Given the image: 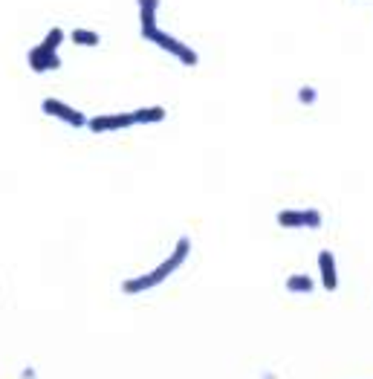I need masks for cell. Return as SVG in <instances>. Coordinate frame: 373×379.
<instances>
[{
	"instance_id": "obj_11",
	"label": "cell",
	"mask_w": 373,
	"mask_h": 379,
	"mask_svg": "<svg viewBox=\"0 0 373 379\" xmlns=\"http://www.w3.org/2000/svg\"><path fill=\"white\" fill-rule=\"evenodd\" d=\"M64 38H67V32H64L61 27H53L50 32L43 35V41H41V44L46 46V50H55V53H58V46L64 44Z\"/></svg>"
},
{
	"instance_id": "obj_2",
	"label": "cell",
	"mask_w": 373,
	"mask_h": 379,
	"mask_svg": "<svg viewBox=\"0 0 373 379\" xmlns=\"http://www.w3.org/2000/svg\"><path fill=\"white\" fill-rule=\"evenodd\" d=\"M168 110L162 105H151V107H136V110H125V113H102L87 119V128L93 133H113V131H128L136 125H156L165 122Z\"/></svg>"
},
{
	"instance_id": "obj_4",
	"label": "cell",
	"mask_w": 373,
	"mask_h": 379,
	"mask_svg": "<svg viewBox=\"0 0 373 379\" xmlns=\"http://www.w3.org/2000/svg\"><path fill=\"white\" fill-rule=\"evenodd\" d=\"M278 226L281 229H321L324 218H321V211L318 208H284V211H278Z\"/></svg>"
},
{
	"instance_id": "obj_5",
	"label": "cell",
	"mask_w": 373,
	"mask_h": 379,
	"mask_svg": "<svg viewBox=\"0 0 373 379\" xmlns=\"http://www.w3.org/2000/svg\"><path fill=\"white\" fill-rule=\"evenodd\" d=\"M41 110H43L46 116H53V119L69 125V128H87V116H84L81 110H76V107H69V105L61 102V99H43V102H41Z\"/></svg>"
},
{
	"instance_id": "obj_14",
	"label": "cell",
	"mask_w": 373,
	"mask_h": 379,
	"mask_svg": "<svg viewBox=\"0 0 373 379\" xmlns=\"http://www.w3.org/2000/svg\"><path fill=\"white\" fill-rule=\"evenodd\" d=\"M261 379H278V376H275V373H272V371H269V373H264V376H261Z\"/></svg>"
},
{
	"instance_id": "obj_6",
	"label": "cell",
	"mask_w": 373,
	"mask_h": 379,
	"mask_svg": "<svg viewBox=\"0 0 373 379\" xmlns=\"http://www.w3.org/2000/svg\"><path fill=\"white\" fill-rule=\"evenodd\" d=\"M316 264H318V281H321V287L324 293H336L339 290V267H336V255L330 249H321L318 258H316Z\"/></svg>"
},
{
	"instance_id": "obj_10",
	"label": "cell",
	"mask_w": 373,
	"mask_h": 379,
	"mask_svg": "<svg viewBox=\"0 0 373 379\" xmlns=\"http://www.w3.org/2000/svg\"><path fill=\"white\" fill-rule=\"evenodd\" d=\"M69 41H73L76 46H99V41H102V35L96 32V29H73L69 32Z\"/></svg>"
},
{
	"instance_id": "obj_1",
	"label": "cell",
	"mask_w": 373,
	"mask_h": 379,
	"mask_svg": "<svg viewBox=\"0 0 373 379\" xmlns=\"http://www.w3.org/2000/svg\"><path fill=\"white\" fill-rule=\"evenodd\" d=\"M189 255H191V238H189V234H182V238H177L171 255L162 260V264H156V267H154L151 272H145V275H133V278L122 281V293H125V295H139V293L156 290L159 284H165V281L185 264V260H189Z\"/></svg>"
},
{
	"instance_id": "obj_9",
	"label": "cell",
	"mask_w": 373,
	"mask_h": 379,
	"mask_svg": "<svg viewBox=\"0 0 373 379\" xmlns=\"http://www.w3.org/2000/svg\"><path fill=\"white\" fill-rule=\"evenodd\" d=\"M136 4H139V27H151V23H156L159 0H136Z\"/></svg>"
},
{
	"instance_id": "obj_7",
	"label": "cell",
	"mask_w": 373,
	"mask_h": 379,
	"mask_svg": "<svg viewBox=\"0 0 373 379\" xmlns=\"http://www.w3.org/2000/svg\"><path fill=\"white\" fill-rule=\"evenodd\" d=\"M27 64L32 73H50V69H58L61 67V55L55 50H46L43 44H35L29 55H27Z\"/></svg>"
},
{
	"instance_id": "obj_12",
	"label": "cell",
	"mask_w": 373,
	"mask_h": 379,
	"mask_svg": "<svg viewBox=\"0 0 373 379\" xmlns=\"http://www.w3.org/2000/svg\"><path fill=\"white\" fill-rule=\"evenodd\" d=\"M298 102L304 105V107H313L318 102V90L313 84H304V87H298Z\"/></svg>"
},
{
	"instance_id": "obj_3",
	"label": "cell",
	"mask_w": 373,
	"mask_h": 379,
	"mask_svg": "<svg viewBox=\"0 0 373 379\" xmlns=\"http://www.w3.org/2000/svg\"><path fill=\"white\" fill-rule=\"evenodd\" d=\"M139 32H142L145 41H151L154 46H159L162 53L174 55L179 64H185V67H197V64H200V55H197L194 46H189L185 41H179L177 35L165 32V29L159 27V23H151V27H139Z\"/></svg>"
},
{
	"instance_id": "obj_8",
	"label": "cell",
	"mask_w": 373,
	"mask_h": 379,
	"mask_svg": "<svg viewBox=\"0 0 373 379\" xmlns=\"http://www.w3.org/2000/svg\"><path fill=\"white\" fill-rule=\"evenodd\" d=\"M287 293H292V295H310V293H316V278H310V275H304V272H292V275H287Z\"/></svg>"
},
{
	"instance_id": "obj_13",
	"label": "cell",
	"mask_w": 373,
	"mask_h": 379,
	"mask_svg": "<svg viewBox=\"0 0 373 379\" xmlns=\"http://www.w3.org/2000/svg\"><path fill=\"white\" fill-rule=\"evenodd\" d=\"M20 379H38L35 368H27V371H20Z\"/></svg>"
}]
</instances>
